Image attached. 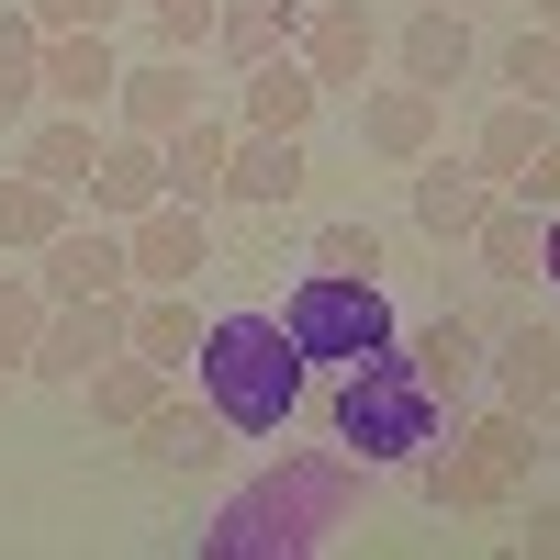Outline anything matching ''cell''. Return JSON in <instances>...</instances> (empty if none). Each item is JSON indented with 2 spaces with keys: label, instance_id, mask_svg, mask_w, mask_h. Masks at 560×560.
Segmentation results:
<instances>
[{
  "label": "cell",
  "instance_id": "35",
  "mask_svg": "<svg viewBox=\"0 0 560 560\" xmlns=\"http://www.w3.org/2000/svg\"><path fill=\"white\" fill-rule=\"evenodd\" d=\"M516 202H527V213H560V124L538 135V158L516 168Z\"/></svg>",
  "mask_w": 560,
  "mask_h": 560
},
{
  "label": "cell",
  "instance_id": "11",
  "mask_svg": "<svg viewBox=\"0 0 560 560\" xmlns=\"http://www.w3.org/2000/svg\"><path fill=\"white\" fill-rule=\"evenodd\" d=\"M482 382H493V404H516V415H560V325L516 314L504 337H482Z\"/></svg>",
  "mask_w": 560,
  "mask_h": 560
},
{
  "label": "cell",
  "instance_id": "27",
  "mask_svg": "<svg viewBox=\"0 0 560 560\" xmlns=\"http://www.w3.org/2000/svg\"><path fill=\"white\" fill-rule=\"evenodd\" d=\"M538 224H549V213H527L516 191H493L482 224H471V258H482L493 280H538Z\"/></svg>",
  "mask_w": 560,
  "mask_h": 560
},
{
  "label": "cell",
  "instance_id": "31",
  "mask_svg": "<svg viewBox=\"0 0 560 560\" xmlns=\"http://www.w3.org/2000/svg\"><path fill=\"white\" fill-rule=\"evenodd\" d=\"M493 68H504V90H516V102H538V113L560 124V34H538V23H527V34H504V45H493Z\"/></svg>",
  "mask_w": 560,
  "mask_h": 560
},
{
  "label": "cell",
  "instance_id": "4",
  "mask_svg": "<svg viewBox=\"0 0 560 560\" xmlns=\"http://www.w3.org/2000/svg\"><path fill=\"white\" fill-rule=\"evenodd\" d=\"M404 471L427 482L438 516H504V504L527 493V471H538V415L482 404L471 427H448V448H415Z\"/></svg>",
  "mask_w": 560,
  "mask_h": 560
},
{
  "label": "cell",
  "instance_id": "20",
  "mask_svg": "<svg viewBox=\"0 0 560 560\" xmlns=\"http://www.w3.org/2000/svg\"><path fill=\"white\" fill-rule=\"evenodd\" d=\"M158 158H168V202H191V213L224 202V168H236V113H191Z\"/></svg>",
  "mask_w": 560,
  "mask_h": 560
},
{
  "label": "cell",
  "instance_id": "18",
  "mask_svg": "<svg viewBox=\"0 0 560 560\" xmlns=\"http://www.w3.org/2000/svg\"><path fill=\"white\" fill-rule=\"evenodd\" d=\"M79 224V191L68 179H34V168H0V258H34Z\"/></svg>",
  "mask_w": 560,
  "mask_h": 560
},
{
  "label": "cell",
  "instance_id": "16",
  "mask_svg": "<svg viewBox=\"0 0 560 560\" xmlns=\"http://www.w3.org/2000/svg\"><path fill=\"white\" fill-rule=\"evenodd\" d=\"M224 438H236V427H224V415L191 393V404H179V382H168V404L147 415V427H135V448H147V471H224Z\"/></svg>",
  "mask_w": 560,
  "mask_h": 560
},
{
  "label": "cell",
  "instance_id": "14",
  "mask_svg": "<svg viewBox=\"0 0 560 560\" xmlns=\"http://www.w3.org/2000/svg\"><path fill=\"white\" fill-rule=\"evenodd\" d=\"M236 113L247 135H314V113H325V90H314V68L280 45V57H258V68H236Z\"/></svg>",
  "mask_w": 560,
  "mask_h": 560
},
{
  "label": "cell",
  "instance_id": "39",
  "mask_svg": "<svg viewBox=\"0 0 560 560\" xmlns=\"http://www.w3.org/2000/svg\"><path fill=\"white\" fill-rule=\"evenodd\" d=\"M135 12H147V0H135Z\"/></svg>",
  "mask_w": 560,
  "mask_h": 560
},
{
  "label": "cell",
  "instance_id": "22",
  "mask_svg": "<svg viewBox=\"0 0 560 560\" xmlns=\"http://www.w3.org/2000/svg\"><path fill=\"white\" fill-rule=\"evenodd\" d=\"M79 393H90V427H113V438H135V427H147V415L168 404V370H158V359H135V348H113V359L90 370Z\"/></svg>",
  "mask_w": 560,
  "mask_h": 560
},
{
  "label": "cell",
  "instance_id": "5",
  "mask_svg": "<svg viewBox=\"0 0 560 560\" xmlns=\"http://www.w3.org/2000/svg\"><path fill=\"white\" fill-rule=\"evenodd\" d=\"M280 325H292V348H303L314 370H348V359H370V348L404 337L393 292H382V280H359V269H303L292 303H280Z\"/></svg>",
  "mask_w": 560,
  "mask_h": 560
},
{
  "label": "cell",
  "instance_id": "32",
  "mask_svg": "<svg viewBox=\"0 0 560 560\" xmlns=\"http://www.w3.org/2000/svg\"><path fill=\"white\" fill-rule=\"evenodd\" d=\"M213 23H224V0H147V45L158 57H202Z\"/></svg>",
  "mask_w": 560,
  "mask_h": 560
},
{
  "label": "cell",
  "instance_id": "1",
  "mask_svg": "<svg viewBox=\"0 0 560 560\" xmlns=\"http://www.w3.org/2000/svg\"><path fill=\"white\" fill-rule=\"evenodd\" d=\"M337 527H359V459L314 448V459H269L202 527V560H303V549H337Z\"/></svg>",
  "mask_w": 560,
  "mask_h": 560
},
{
  "label": "cell",
  "instance_id": "23",
  "mask_svg": "<svg viewBox=\"0 0 560 560\" xmlns=\"http://www.w3.org/2000/svg\"><path fill=\"white\" fill-rule=\"evenodd\" d=\"M538 135H549V113L504 90V102H493V113L471 124V179H482V191H516V168L538 158Z\"/></svg>",
  "mask_w": 560,
  "mask_h": 560
},
{
  "label": "cell",
  "instance_id": "34",
  "mask_svg": "<svg viewBox=\"0 0 560 560\" xmlns=\"http://www.w3.org/2000/svg\"><path fill=\"white\" fill-rule=\"evenodd\" d=\"M23 12H34L45 34H113V23L135 12V0H23Z\"/></svg>",
  "mask_w": 560,
  "mask_h": 560
},
{
  "label": "cell",
  "instance_id": "21",
  "mask_svg": "<svg viewBox=\"0 0 560 560\" xmlns=\"http://www.w3.org/2000/svg\"><path fill=\"white\" fill-rule=\"evenodd\" d=\"M482 202H493V191L471 179V158H448V147H438V158H415V224H427L438 247H471Z\"/></svg>",
  "mask_w": 560,
  "mask_h": 560
},
{
  "label": "cell",
  "instance_id": "24",
  "mask_svg": "<svg viewBox=\"0 0 560 560\" xmlns=\"http://www.w3.org/2000/svg\"><path fill=\"white\" fill-rule=\"evenodd\" d=\"M102 113H57V102H45V113H23V168L34 179H68V191H79V179H90V158H102Z\"/></svg>",
  "mask_w": 560,
  "mask_h": 560
},
{
  "label": "cell",
  "instance_id": "19",
  "mask_svg": "<svg viewBox=\"0 0 560 560\" xmlns=\"http://www.w3.org/2000/svg\"><path fill=\"white\" fill-rule=\"evenodd\" d=\"M113 79H124V57H113V34H45V102L57 113H113Z\"/></svg>",
  "mask_w": 560,
  "mask_h": 560
},
{
  "label": "cell",
  "instance_id": "30",
  "mask_svg": "<svg viewBox=\"0 0 560 560\" xmlns=\"http://www.w3.org/2000/svg\"><path fill=\"white\" fill-rule=\"evenodd\" d=\"M45 280H34V258H0V370H23L34 359V337H45Z\"/></svg>",
  "mask_w": 560,
  "mask_h": 560
},
{
  "label": "cell",
  "instance_id": "7",
  "mask_svg": "<svg viewBox=\"0 0 560 560\" xmlns=\"http://www.w3.org/2000/svg\"><path fill=\"white\" fill-rule=\"evenodd\" d=\"M448 147V90H415V79H370L359 90V158L382 168H415Z\"/></svg>",
  "mask_w": 560,
  "mask_h": 560
},
{
  "label": "cell",
  "instance_id": "28",
  "mask_svg": "<svg viewBox=\"0 0 560 560\" xmlns=\"http://www.w3.org/2000/svg\"><path fill=\"white\" fill-rule=\"evenodd\" d=\"M45 23L23 12V0H0V124H23V113H45Z\"/></svg>",
  "mask_w": 560,
  "mask_h": 560
},
{
  "label": "cell",
  "instance_id": "12",
  "mask_svg": "<svg viewBox=\"0 0 560 560\" xmlns=\"http://www.w3.org/2000/svg\"><path fill=\"white\" fill-rule=\"evenodd\" d=\"M147 202H168V158H158V135H102V158H90L79 179V213H102V224H135Z\"/></svg>",
  "mask_w": 560,
  "mask_h": 560
},
{
  "label": "cell",
  "instance_id": "29",
  "mask_svg": "<svg viewBox=\"0 0 560 560\" xmlns=\"http://www.w3.org/2000/svg\"><path fill=\"white\" fill-rule=\"evenodd\" d=\"M292 23H303V0H224L213 57H224V68H258V57H280V45H292Z\"/></svg>",
  "mask_w": 560,
  "mask_h": 560
},
{
  "label": "cell",
  "instance_id": "3",
  "mask_svg": "<svg viewBox=\"0 0 560 560\" xmlns=\"http://www.w3.org/2000/svg\"><path fill=\"white\" fill-rule=\"evenodd\" d=\"M438 427H448V404L427 393V370L404 359V337L337 370V448L359 471H404L415 448H438Z\"/></svg>",
  "mask_w": 560,
  "mask_h": 560
},
{
  "label": "cell",
  "instance_id": "40",
  "mask_svg": "<svg viewBox=\"0 0 560 560\" xmlns=\"http://www.w3.org/2000/svg\"><path fill=\"white\" fill-rule=\"evenodd\" d=\"M459 12H471V0H459Z\"/></svg>",
  "mask_w": 560,
  "mask_h": 560
},
{
  "label": "cell",
  "instance_id": "9",
  "mask_svg": "<svg viewBox=\"0 0 560 560\" xmlns=\"http://www.w3.org/2000/svg\"><path fill=\"white\" fill-rule=\"evenodd\" d=\"M292 57L314 68V90H359L382 68V12H370V0H314L292 23Z\"/></svg>",
  "mask_w": 560,
  "mask_h": 560
},
{
  "label": "cell",
  "instance_id": "26",
  "mask_svg": "<svg viewBox=\"0 0 560 560\" xmlns=\"http://www.w3.org/2000/svg\"><path fill=\"white\" fill-rule=\"evenodd\" d=\"M404 359L427 370V393H438V404H459V393L482 382V325H471V314H438L427 337H404Z\"/></svg>",
  "mask_w": 560,
  "mask_h": 560
},
{
  "label": "cell",
  "instance_id": "13",
  "mask_svg": "<svg viewBox=\"0 0 560 560\" xmlns=\"http://www.w3.org/2000/svg\"><path fill=\"white\" fill-rule=\"evenodd\" d=\"M34 280H45V303H90V292H135V269H124V224L102 213H79L57 247H34Z\"/></svg>",
  "mask_w": 560,
  "mask_h": 560
},
{
  "label": "cell",
  "instance_id": "10",
  "mask_svg": "<svg viewBox=\"0 0 560 560\" xmlns=\"http://www.w3.org/2000/svg\"><path fill=\"white\" fill-rule=\"evenodd\" d=\"M382 57L415 79V90H459L482 68V34H471V12H459V0H427V12H404L393 34H382Z\"/></svg>",
  "mask_w": 560,
  "mask_h": 560
},
{
  "label": "cell",
  "instance_id": "8",
  "mask_svg": "<svg viewBox=\"0 0 560 560\" xmlns=\"http://www.w3.org/2000/svg\"><path fill=\"white\" fill-rule=\"evenodd\" d=\"M213 258H224V247H213V224H202L191 202H147V213L124 224V269H135V292H191Z\"/></svg>",
  "mask_w": 560,
  "mask_h": 560
},
{
  "label": "cell",
  "instance_id": "37",
  "mask_svg": "<svg viewBox=\"0 0 560 560\" xmlns=\"http://www.w3.org/2000/svg\"><path fill=\"white\" fill-rule=\"evenodd\" d=\"M538 280H549V292H560V213L538 224Z\"/></svg>",
  "mask_w": 560,
  "mask_h": 560
},
{
  "label": "cell",
  "instance_id": "25",
  "mask_svg": "<svg viewBox=\"0 0 560 560\" xmlns=\"http://www.w3.org/2000/svg\"><path fill=\"white\" fill-rule=\"evenodd\" d=\"M202 325H213V314H202L191 292H135V337H124V348L158 359L168 382H179V370H191V348H202Z\"/></svg>",
  "mask_w": 560,
  "mask_h": 560
},
{
  "label": "cell",
  "instance_id": "36",
  "mask_svg": "<svg viewBox=\"0 0 560 560\" xmlns=\"http://www.w3.org/2000/svg\"><path fill=\"white\" fill-rule=\"evenodd\" d=\"M516 549H527V560H560V493H538V504H527V527H516Z\"/></svg>",
  "mask_w": 560,
  "mask_h": 560
},
{
  "label": "cell",
  "instance_id": "33",
  "mask_svg": "<svg viewBox=\"0 0 560 560\" xmlns=\"http://www.w3.org/2000/svg\"><path fill=\"white\" fill-rule=\"evenodd\" d=\"M303 258H314V269H359V280H382V224H359V213H348V224H314Z\"/></svg>",
  "mask_w": 560,
  "mask_h": 560
},
{
  "label": "cell",
  "instance_id": "17",
  "mask_svg": "<svg viewBox=\"0 0 560 560\" xmlns=\"http://www.w3.org/2000/svg\"><path fill=\"white\" fill-rule=\"evenodd\" d=\"M303 179H314L303 135H247V124H236V168H224V202L280 213V202H303Z\"/></svg>",
  "mask_w": 560,
  "mask_h": 560
},
{
  "label": "cell",
  "instance_id": "38",
  "mask_svg": "<svg viewBox=\"0 0 560 560\" xmlns=\"http://www.w3.org/2000/svg\"><path fill=\"white\" fill-rule=\"evenodd\" d=\"M538 34H560V0H538Z\"/></svg>",
  "mask_w": 560,
  "mask_h": 560
},
{
  "label": "cell",
  "instance_id": "15",
  "mask_svg": "<svg viewBox=\"0 0 560 560\" xmlns=\"http://www.w3.org/2000/svg\"><path fill=\"white\" fill-rule=\"evenodd\" d=\"M191 113H202V79H191V57H147V68H124V79H113V113H102V124H124V135H158V147H168V135L191 124Z\"/></svg>",
  "mask_w": 560,
  "mask_h": 560
},
{
  "label": "cell",
  "instance_id": "2",
  "mask_svg": "<svg viewBox=\"0 0 560 560\" xmlns=\"http://www.w3.org/2000/svg\"><path fill=\"white\" fill-rule=\"evenodd\" d=\"M191 382H202V404H213L236 438H280V427L303 415V382H314V359L292 348V325H280V314L258 303V314H213V325H202V348H191Z\"/></svg>",
  "mask_w": 560,
  "mask_h": 560
},
{
  "label": "cell",
  "instance_id": "6",
  "mask_svg": "<svg viewBox=\"0 0 560 560\" xmlns=\"http://www.w3.org/2000/svg\"><path fill=\"white\" fill-rule=\"evenodd\" d=\"M135 337V292H90V303H57L45 314V337H34V359H23V382H90L113 348Z\"/></svg>",
  "mask_w": 560,
  "mask_h": 560
}]
</instances>
